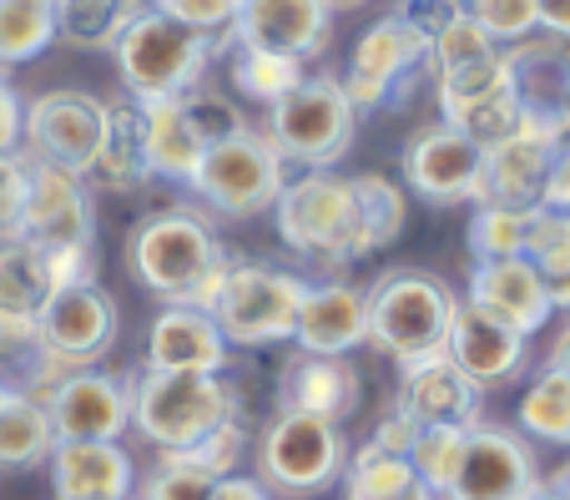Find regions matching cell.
<instances>
[{
    "mask_svg": "<svg viewBox=\"0 0 570 500\" xmlns=\"http://www.w3.org/2000/svg\"><path fill=\"white\" fill-rule=\"evenodd\" d=\"M535 11H540V31L570 41V0H535Z\"/></svg>",
    "mask_w": 570,
    "mask_h": 500,
    "instance_id": "51",
    "label": "cell"
},
{
    "mask_svg": "<svg viewBox=\"0 0 570 500\" xmlns=\"http://www.w3.org/2000/svg\"><path fill=\"white\" fill-rule=\"evenodd\" d=\"M56 41V0H0V71L26 66Z\"/></svg>",
    "mask_w": 570,
    "mask_h": 500,
    "instance_id": "34",
    "label": "cell"
},
{
    "mask_svg": "<svg viewBox=\"0 0 570 500\" xmlns=\"http://www.w3.org/2000/svg\"><path fill=\"white\" fill-rule=\"evenodd\" d=\"M424 66H430V26L420 11H394L354 41L344 91L358 107V117L404 107L414 97V81H420Z\"/></svg>",
    "mask_w": 570,
    "mask_h": 500,
    "instance_id": "7",
    "label": "cell"
},
{
    "mask_svg": "<svg viewBox=\"0 0 570 500\" xmlns=\"http://www.w3.org/2000/svg\"><path fill=\"white\" fill-rule=\"evenodd\" d=\"M268 213H273V223H278V238L288 243L298 258L328 263V268H348V263L374 253L364 207H358V193H354V177L334 173V167H303L293 183H283L278 203H273Z\"/></svg>",
    "mask_w": 570,
    "mask_h": 500,
    "instance_id": "2",
    "label": "cell"
},
{
    "mask_svg": "<svg viewBox=\"0 0 570 500\" xmlns=\"http://www.w3.org/2000/svg\"><path fill=\"white\" fill-rule=\"evenodd\" d=\"M141 147H147L151 177L157 183H177V187L193 183V173L207 157V141L197 137L193 117L183 111V97L141 101Z\"/></svg>",
    "mask_w": 570,
    "mask_h": 500,
    "instance_id": "27",
    "label": "cell"
},
{
    "mask_svg": "<svg viewBox=\"0 0 570 500\" xmlns=\"http://www.w3.org/2000/svg\"><path fill=\"white\" fill-rule=\"evenodd\" d=\"M56 288L61 283H56L51 263H46V253L36 243H26V238L0 243V314L36 318Z\"/></svg>",
    "mask_w": 570,
    "mask_h": 500,
    "instance_id": "30",
    "label": "cell"
},
{
    "mask_svg": "<svg viewBox=\"0 0 570 500\" xmlns=\"http://www.w3.org/2000/svg\"><path fill=\"white\" fill-rule=\"evenodd\" d=\"M525 500H566V496H560V490H550V486H546V480H540V486H535V490H530V496H525Z\"/></svg>",
    "mask_w": 570,
    "mask_h": 500,
    "instance_id": "54",
    "label": "cell"
},
{
    "mask_svg": "<svg viewBox=\"0 0 570 500\" xmlns=\"http://www.w3.org/2000/svg\"><path fill=\"white\" fill-rule=\"evenodd\" d=\"M510 87V66H505V51H490L480 61H464V66H450V71H434V101H440V117L450 121L454 111L474 107V101L495 97V91Z\"/></svg>",
    "mask_w": 570,
    "mask_h": 500,
    "instance_id": "36",
    "label": "cell"
},
{
    "mask_svg": "<svg viewBox=\"0 0 570 500\" xmlns=\"http://www.w3.org/2000/svg\"><path fill=\"white\" fill-rule=\"evenodd\" d=\"M11 390H16V384H6V380H0V404L11 400Z\"/></svg>",
    "mask_w": 570,
    "mask_h": 500,
    "instance_id": "57",
    "label": "cell"
},
{
    "mask_svg": "<svg viewBox=\"0 0 570 500\" xmlns=\"http://www.w3.org/2000/svg\"><path fill=\"white\" fill-rule=\"evenodd\" d=\"M303 288H308V283L288 268L233 258L223 294H217V304H213V318L227 344H243V349L283 344V339H293V318H298Z\"/></svg>",
    "mask_w": 570,
    "mask_h": 500,
    "instance_id": "10",
    "label": "cell"
},
{
    "mask_svg": "<svg viewBox=\"0 0 570 500\" xmlns=\"http://www.w3.org/2000/svg\"><path fill=\"white\" fill-rule=\"evenodd\" d=\"M358 107L348 101L344 77H303L288 97L268 107L263 137L278 147L283 163L293 167H338L354 147Z\"/></svg>",
    "mask_w": 570,
    "mask_h": 500,
    "instance_id": "6",
    "label": "cell"
},
{
    "mask_svg": "<svg viewBox=\"0 0 570 500\" xmlns=\"http://www.w3.org/2000/svg\"><path fill=\"white\" fill-rule=\"evenodd\" d=\"M328 6H334V11H344V6H364V0H328Z\"/></svg>",
    "mask_w": 570,
    "mask_h": 500,
    "instance_id": "56",
    "label": "cell"
},
{
    "mask_svg": "<svg viewBox=\"0 0 570 500\" xmlns=\"http://www.w3.org/2000/svg\"><path fill=\"white\" fill-rule=\"evenodd\" d=\"M76 500H137L131 490H121V496H76Z\"/></svg>",
    "mask_w": 570,
    "mask_h": 500,
    "instance_id": "55",
    "label": "cell"
},
{
    "mask_svg": "<svg viewBox=\"0 0 570 500\" xmlns=\"http://www.w3.org/2000/svg\"><path fill=\"white\" fill-rule=\"evenodd\" d=\"M460 298L450 283L424 268H394L368 288V344L394 364L424 360L450 339V318Z\"/></svg>",
    "mask_w": 570,
    "mask_h": 500,
    "instance_id": "5",
    "label": "cell"
},
{
    "mask_svg": "<svg viewBox=\"0 0 570 500\" xmlns=\"http://www.w3.org/2000/svg\"><path fill=\"white\" fill-rule=\"evenodd\" d=\"M233 414H243V394L223 370H147L131 380V430L157 450L193 445Z\"/></svg>",
    "mask_w": 570,
    "mask_h": 500,
    "instance_id": "4",
    "label": "cell"
},
{
    "mask_svg": "<svg viewBox=\"0 0 570 500\" xmlns=\"http://www.w3.org/2000/svg\"><path fill=\"white\" fill-rule=\"evenodd\" d=\"M520 430L530 440H546V445H570V374H560L556 364L530 380V390L520 394Z\"/></svg>",
    "mask_w": 570,
    "mask_h": 500,
    "instance_id": "35",
    "label": "cell"
},
{
    "mask_svg": "<svg viewBox=\"0 0 570 500\" xmlns=\"http://www.w3.org/2000/svg\"><path fill=\"white\" fill-rule=\"evenodd\" d=\"M151 0H56V41L76 51H111Z\"/></svg>",
    "mask_w": 570,
    "mask_h": 500,
    "instance_id": "31",
    "label": "cell"
},
{
    "mask_svg": "<svg viewBox=\"0 0 570 500\" xmlns=\"http://www.w3.org/2000/svg\"><path fill=\"white\" fill-rule=\"evenodd\" d=\"M414 424H480L484 420V390L460 370V364L434 349L424 360L399 364V404Z\"/></svg>",
    "mask_w": 570,
    "mask_h": 500,
    "instance_id": "21",
    "label": "cell"
},
{
    "mask_svg": "<svg viewBox=\"0 0 570 500\" xmlns=\"http://www.w3.org/2000/svg\"><path fill=\"white\" fill-rule=\"evenodd\" d=\"M546 207H560V213H570V137L556 147V163H550V177H546V197H540Z\"/></svg>",
    "mask_w": 570,
    "mask_h": 500,
    "instance_id": "48",
    "label": "cell"
},
{
    "mask_svg": "<svg viewBox=\"0 0 570 500\" xmlns=\"http://www.w3.org/2000/svg\"><path fill=\"white\" fill-rule=\"evenodd\" d=\"M308 61L298 56H283V51H263V46H243L233 41V61H227V77H233V91L237 97L258 101V107H273L278 97H288L308 71Z\"/></svg>",
    "mask_w": 570,
    "mask_h": 500,
    "instance_id": "33",
    "label": "cell"
},
{
    "mask_svg": "<svg viewBox=\"0 0 570 500\" xmlns=\"http://www.w3.org/2000/svg\"><path fill=\"white\" fill-rule=\"evenodd\" d=\"M147 370H223L227 364V339L207 308L193 304H167L147 329Z\"/></svg>",
    "mask_w": 570,
    "mask_h": 500,
    "instance_id": "25",
    "label": "cell"
},
{
    "mask_svg": "<svg viewBox=\"0 0 570 500\" xmlns=\"http://www.w3.org/2000/svg\"><path fill=\"white\" fill-rule=\"evenodd\" d=\"M81 177H87L91 193H137V187L151 183L147 147H141V101H111L101 153L91 157V167Z\"/></svg>",
    "mask_w": 570,
    "mask_h": 500,
    "instance_id": "28",
    "label": "cell"
},
{
    "mask_svg": "<svg viewBox=\"0 0 570 500\" xmlns=\"http://www.w3.org/2000/svg\"><path fill=\"white\" fill-rule=\"evenodd\" d=\"M464 435H470V424H420V435L410 445V465L420 470V480L444 500L454 480V465L464 455Z\"/></svg>",
    "mask_w": 570,
    "mask_h": 500,
    "instance_id": "40",
    "label": "cell"
},
{
    "mask_svg": "<svg viewBox=\"0 0 570 500\" xmlns=\"http://www.w3.org/2000/svg\"><path fill=\"white\" fill-rule=\"evenodd\" d=\"M213 500H273V490L263 486V476H223L213 486Z\"/></svg>",
    "mask_w": 570,
    "mask_h": 500,
    "instance_id": "49",
    "label": "cell"
},
{
    "mask_svg": "<svg viewBox=\"0 0 570 500\" xmlns=\"http://www.w3.org/2000/svg\"><path fill=\"white\" fill-rule=\"evenodd\" d=\"M460 6L484 26V36L495 46H515L540 31L535 0H460Z\"/></svg>",
    "mask_w": 570,
    "mask_h": 500,
    "instance_id": "41",
    "label": "cell"
},
{
    "mask_svg": "<svg viewBox=\"0 0 570 500\" xmlns=\"http://www.w3.org/2000/svg\"><path fill=\"white\" fill-rule=\"evenodd\" d=\"M117 298L97 278L66 283L36 314V354L61 364V370H87V364H101L117 349Z\"/></svg>",
    "mask_w": 570,
    "mask_h": 500,
    "instance_id": "11",
    "label": "cell"
},
{
    "mask_svg": "<svg viewBox=\"0 0 570 500\" xmlns=\"http://www.w3.org/2000/svg\"><path fill=\"white\" fill-rule=\"evenodd\" d=\"M520 258L540 273V283H546V294H550V308H556V314L570 308V213L546 207V203L530 207V233H525Z\"/></svg>",
    "mask_w": 570,
    "mask_h": 500,
    "instance_id": "29",
    "label": "cell"
},
{
    "mask_svg": "<svg viewBox=\"0 0 570 500\" xmlns=\"http://www.w3.org/2000/svg\"><path fill=\"white\" fill-rule=\"evenodd\" d=\"M26 141V101L16 97V87L0 77V153H21Z\"/></svg>",
    "mask_w": 570,
    "mask_h": 500,
    "instance_id": "46",
    "label": "cell"
},
{
    "mask_svg": "<svg viewBox=\"0 0 570 500\" xmlns=\"http://www.w3.org/2000/svg\"><path fill=\"white\" fill-rule=\"evenodd\" d=\"M546 364H556L560 374H570V324L560 329V339H556V349H550V360Z\"/></svg>",
    "mask_w": 570,
    "mask_h": 500,
    "instance_id": "52",
    "label": "cell"
},
{
    "mask_svg": "<svg viewBox=\"0 0 570 500\" xmlns=\"http://www.w3.org/2000/svg\"><path fill=\"white\" fill-rule=\"evenodd\" d=\"M344 500H440L424 480H404V486H389V490H344Z\"/></svg>",
    "mask_w": 570,
    "mask_h": 500,
    "instance_id": "50",
    "label": "cell"
},
{
    "mask_svg": "<svg viewBox=\"0 0 570 500\" xmlns=\"http://www.w3.org/2000/svg\"><path fill=\"white\" fill-rule=\"evenodd\" d=\"M46 460H51L56 500L121 496V490L137 486V465L121 450V440H56Z\"/></svg>",
    "mask_w": 570,
    "mask_h": 500,
    "instance_id": "26",
    "label": "cell"
},
{
    "mask_svg": "<svg viewBox=\"0 0 570 500\" xmlns=\"http://www.w3.org/2000/svg\"><path fill=\"white\" fill-rule=\"evenodd\" d=\"M358 400H364V380L348 364V354H298L278 374V410H303L344 424Z\"/></svg>",
    "mask_w": 570,
    "mask_h": 500,
    "instance_id": "24",
    "label": "cell"
},
{
    "mask_svg": "<svg viewBox=\"0 0 570 500\" xmlns=\"http://www.w3.org/2000/svg\"><path fill=\"white\" fill-rule=\"evenodd\" d=\"M283 183H288V163L278 157L263 131L243 127L237 137L213 141L203 157V167L193 173V197L207 203L223 218H258L278 203Z\"/></svg>",
    "mask_w": 570,
    "mask_h": 500,
    "instance_id": "8",
    "label": "cell"
},
{
    "mask_svg": "<svg viewBox=\"0 0 570 500\" xmlns=\"http://www.w3.org/2000/svg\"><path fill=\"white\" fill-rule=\"evenodd\" d=\"M223 51V41L207 31H193V26L173 21L167 11L147 6L127 31L117 36L111 56H117L121 87H127L131 101H167L193 91L197 81L207 77L213 56Z\"/></svg>",
    "mask_w": 570,
    "mask_h": 500,
    "instance_id": "3",
    "label": "cell"
},
{
    "mask_svg": "<svg viewBox=\"0 0 570 500\" xmlns=\"http://www.w3.org/2000/svg\"><path fill=\"white\" fill-rule=\"evenodd\" d=\"M107 117L111 101L91 97V91H46V97L26 101V157H41V163L71 167V173H87L91 157L101 153V137H107Z\"/></svg>",
    "mask_w": 570,
    "mask_h": 500,
    "instance_id": "12",
    "label": "cell"
},
{
    "mask_svg": "<svg viewBox=\"0 0 570 500\" xmlns=\"http://www.w3.org/2000/svg\"><path fill=\"white\" fill-rule=\"evenodd\" d=\"M444 354H450L480 390H500V384H510L520 370H525L530 334H520V329H510L505 318L484 314V308H474L470 298H460V304H454V318H450Z\"/></svg>",
    "mask_w": 570,
    "mask_h": 500,
    "instance_id": "18",
    "label": "cell"
},
{
    "mask_svg": "<svg viewBox=\"0 0 570 500\" xmlns=\"http://www.w3.org/2000/svg\"><path fill=\"white\" fill-rule=\"evenodd\" d=\"M127 268L161 304H193L213 314L227 268H233V253L207 228V218L187 213V207H161L131 228Z\"/></svg>",
    "mask_w": 570,
    "mask_h": 500,
    "instance_id": "1",
    "label": "cell"
},
{
    "mask_svg": "<svg viewBox=\"0 0 570 500\" xmlns=\"http://www.w3.org/2000/svg\"><path fill=\"white\" fill-rule=\"evenodd\" d=\"M233 41L313 61L334 41V6L328 0H243L227 46Z\"/></svg>",
    "mask_w": 570,
    "mask_h": 500,
    "instance_id": "19",
    "label": "cell"
},
{
    "mask_svg": "<svg viewBox=\"0 0 570 500\" xmlns=\"http://www.w3.org/2000/svg\"><path fill=\"white\" fill-rule=\"evenodd\" d=\"M566 137H556L550 127L520 121V131H510L505 141L484 147V167H480V203H500V207H535L546 197V177L556 163V147Z\"/></svg>",
    "mask_w": 570,
    "mask_h": 500,
    "instance_id": "20",
    "label": "cell"
},
{
    "mask_svg": "<svg viewBox=\"0 0 570 500\" xmlns=\"http://www.w3.org/2000/svg\"><path fill=\"white\" fill-rule=\"evenodd\" d=\"M151 6L167 11L173 21L193 26V31L217 36L223 46H227V36H233V26H237V11H243V0H151Z\"/></svg>",
    "mask_w": 570,
    "mask_h": 500,
    "instance_id": "44",
    "label": "cell"
},
{
    "mask_svg": "<svg viewBox=\"0 0 570 500\" xmlns=\"http://www.w3.org/2000/svg\"><path fill=\"white\" fill-rule=\"evenodd\" d=\"M0 77H6V71H0Z\"/></svg>",
    "mask_w": 570,
    "mask_h": 500,
    "instance_id": "59",
    "label": "cell"
},
{
    "mask_svg": "<svg viewBox=\"0 0 570 500\" xmlns=\"http://www.w3.org/2000/svg\"><path fill=\"white\" fill-rule=\"evenodd\" d=\"M464 298H470L474 308H484V314L505 318L520 334H540V329L550 324V314H556L540 273L530 268L520 253L515 258H474Z\"/></svg>",
    "mask_w": 570,
    "mask_h": 500,
    "instance_id": "23",
    "label": "cell"
},
{
    "mask_svg": "<svg viewBox=\"0 0 570 500\" xmlns=\"http://www.w3.org/2000/svg\"><path fill=\"white\" fill-rule=\"evenodd\" d=\"M546 486H550V490H560V496H566V500H570V460H566V465H560V470H556V476H550V480H546Z\"/></svg>",
    "mask_w": 570,
    "mask_h": 500,
    "instance_id": "53",
    "label": "cell"
},
{
    "mask_svg": "<svg viewBox=\"0 0 570 500\" xmlns=\"http://www.w3.org/2000/svg\"><path fill=\"white\" fill-rule=\"evenodd\" d=\"M293 344L303 354H348V349L368 344V288L338 278L308 283L298 318H293Z\"/></svg>",
    "mask_w": 570,
    "mask_h": 500,
    "instance_id": "22",
    "label": "cell"
},
{
    "mask_svg": "<svg viewBox=\"0 0 570 500\" xmlns=\"http://www.w3.org/2000/svg\"><path fill=\"white\" fill-rule=\"evenodd\" d=\"M348 460V440L334 420L303 410H278L268 435L258 440V476L278 496H318L338 486Z\"/></svg>",
    "mask_w": 570,
    "mask_h": 500,
    "instance_id": "9",
    "label": "cell"
},
{
    "mask_svg": "<svg viewBox=\"0 0 570 500\" xmlns=\"http://www.w3.org/2000/svg\"><path fill=\"white\" fill-rule=\"evenodd\" d=\"M354 193H358V207H364L374 248H389V243L404 233V218H410V187L384 177V173H358Z\"/></svg>",
    "mask_w": 570,
    "mask_h": 500,
    "instance_id": "38",
    "label": "cell"
},
{
    "mask_svg": "<svg viewBox=\"0 0 570 500\" xmlns=\"http://www.w3.org/2000/svg\"><path fill=\"white\" fill-rule=\"evenodd\" d=\"M21 238L36 248H97V203L87 177L31 157Z\"/></svg>",
    "mask_w": 570,
    "mask_h": 500,
    "instance_id": "15",
    "label": "cell"
},
{
    "mask_svg": "<svg viewBox=\"0 0 570 500\" xmlns=\"http://www.w3.org/2000/svg\"><path fill=\"white\" fill-rule=\"evenodd\" d=\"M56 430L51 414L36 394L11 390V400L0 404V470H31L51 455Z\"/></svg>",
    "mask_w": 570,
    "mask_h": 500,
    "instance_id": "32",
    "label": "cell"
},
{
    "mask_svg": "<svg viewBox=\"0 0 570 500\" xmlns=\"http://www.w3.org/2000/svg\"><path fill=\"white\" fill-rule=\"evenodd\" d=\"M414 435H420V424H414L404 410H389L384 420H379V430H374V445L389 450V455H410Z\"/></svg>",
    "mask_w": 570,
    "mask_h": 500,
    "instance_id": "47",
    "label": "cell"
},
{
    "mask_svg": "<svg viewBox=\"0 0 570 500\" xmlns=\"http://www.w3.org/2000/svg\"><path fill=\"white\" fill-rule=\"evenodd\" d=\"M26 187H31V157L26 153H0V243L21 238Z\"/></svg>",
    "mask_w": 570,
    "mask_h": 500,
    "instance_id": "45",
    "label": "cell"
},
{
    "mask_svg": "<svg viewBox=\"0 0 570 500\" xmlns=\"http://www.w3.org/2000/svg\"><path fill=\"white\" fill-rule=\"evenodd\" d=\"M410 6H420V0H410Z\"/></svg>",
    "mask_w": 570,
    "mask_h": 500,
    "instance_id": "58",
    "label": "cell"
},
{
    "mask_svg": "<svg viewBox=\"0 0 570 500\" xmlns=\"http://www.w3.org/2000/svg\"><path fill=\"white\" fill-rule=\"evenodd\" d=\"M183 111L193 117L197 137L213 147V141H227L237 137V131L248 127V117H243V107H237L233 97H223V91H207L203 81H197L193 91H183Z\"/></svg>",
    "mask_w": 570,
    "mask_h": 500,
    "instance_id": "42",
    "label": "cell"
},
{
    "mask_svg": "<svg viewBox=\"0 0 570 500\" xmlns=\"http://www.w3.org/2000/svg\"><path fill=\"white\" fill-rule=\"evenodd\" d=\"M530 233V207H500V203H474L470 218V253L474 258H515L525 248Z\"/></svg>",
    "mask_w": 570,
    "mask_h": 500,
    "instance_id": "39",
    "label": "cell"
},
{
    "mask_svg": "<svg viewBox=\"0 0 570 500\" xmlns=\"http://www.w3.org/2000/svg\"><path fill=\"white\" fill-rule=\"evenodd\" d=\"M480 167L484 147L464 137L454 121H430L404 147V187L434 207L480 203Z\"/></svg>",
    "mask_w": 570,
    "mask_h": 500,
    "instance_id": "16",
    "label": "cell"
},
{
    "mask_svg": "<svg viewBox=\"0 0 570 500\" xmlns=\"http://www.w3.org/2000/svg\"><path fill=\"white\" fill-rule=\"evenodd\" d=\"M535 486H540V465L535 450L525 445V435L480 420L464 435V455L454 465L444 500H525Z\"/></svg>",
    "mask_w": 570,
    "mask_h": 500,
    "instance_id": "14",
    "label": "cell"
},
{
    "mask_svg": "<svg viewBox=\"0 0 570 500\" xmlns=\"http://www.w3.org/2000/svg\"><path fill=\"white\" fill-rule=\"evenodd\" d=\"M213 486H217V480L203 476V470L177 465V460H161L157 455V470L141 480L137 500H213Z\"/></svg>",
    "mask_w": 570,
    "mask_h": 500,
    "instance_id": "43",
    "label": "cell"
},
{
    "mask_svg": "<svg viewBox=\"0 0 570 500\" xmlns=\"http://www.w3.org/2000/svg\"><path fill=\"white\" fill-rule=\"evenodd\" d=\"M510 91H515L525 121L570 137V41L560 36H525L505 51Z\"/></svg>",
    "mask_w": 570,
    "mask_h": 500,
    "instance_id": "17",
    "label": "cell"
},
{
    "mask_svg": "<svg viewBox=\"0 0 570 500\" xmlns=\"http://www.w3.org/2000/svg\"><path fill=\"white\" fill-rule=\"evenodd\" d=\"M243 455H248V424H243V414L213 424L203 440H193V445H183V450H161V460L193 465V470H203V476H213V480L233 476V470L243 465Z\"/></svg>",
    "mask_w": 570,
    "mask_h": 500,
    "instance_id": "37",
    "label": "cell"
},
{
    "mask_svg": "<svg viewBox=\"0 0 570 500\" xmlns=\"http://www.w3.org/2000/svg\"><path fill=\"white\" fill-rule=\"evenodd\" d=\"M36 400L51 414L56 440H121L131 430V384L101 374L97 364L56 374L51 384L36 390Z\"/></svg>",
    "mask_w": 570,
    "mask_h": 500,
    "instance_id": "13",
    "label": "cell"
}]
</instances>
